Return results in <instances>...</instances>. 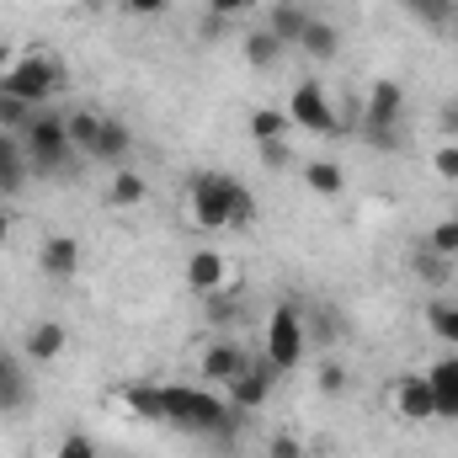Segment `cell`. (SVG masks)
<instances>
[{
  "label": "cell",
  "instance_id": "cell-1",
  "mask_svg": "<svg viewBox=\"0 0 458 458\" xmlns=\"http://www.w3.org/2000/svg\"><path fill=\"white\" fill-rule=\"evenodd\" d=\"M187 219L203 234H225V229H245L256 219V198L240 176L229 171H198L187 182Z\"/></svg>",
  "mask_w": 458,
  "mask_h": 458
},
{
  "label": "cell",
  "instance_id": "cell-2",
  "mask_svg": "<svg viewBox=\"0 0 458 458\" xmlns=\"http://www.w3.org/2000/svg\"><path fill=\"white\" fill-rule=\"evenodd\" d=\"M160 405H165V427L192 432V437H225L234 432V405L225 389L208 384H160Z\"/></svg>",
  "mask_w": 458,
  "mask_h": 458
},
{
  "label": "cell",
  "instance_id": "cell-3",
  "mask_svg": "<svg viewBox=\"0 0 458 458\" xmlns=\"http://www.w3.org/2000/svg\"><path fill=\"white\" fill-rule=\"evenodd\" d=\"M357 133L368 149L378 155H394L400 149V133H405V86L378 75L368 91H362V107H357Z\"/></svg>",
  "mask_w": 458,
  "mask_h": 458
},
{
  "label": "cell",
  "instance_id": "cell-4",
  "mask_svg": "<svg viewBox=\"0 0 458 458\" xmlns=\"http://www.w3.org/2000/svg\"><path fill=\"white\" fill-rule=\"evenodd\" d=\"M64 86H70V70H64V59H59V54H21V59L0 75V91H11V97H16V102H27V107L54 102Z\"/></svg>",
  "mask_w": 458,
  "mask_h": 458
},
{
  "label": "cell",
  "instance_id": "cell-5",
  "mask_svg": "<svg viewBox=\"0 0 458 458\" xmlns=\"http://www.w3.org/2000/svg\"><path fill=\"white\" fill-rule=\"evenodd\" d=\"M21 149H27V160H32V171H38V176L64 171V165H70V155H75L70 128H64V113L38 107V113H32V123L21 128Z\"/></svg>",
  "mask_w": 458,
  "mask_h": 458
},
{
  "label": "cell",
  "instance_id": "cell-6",
  "mask_svg": "<svg viewBox=\"0 0 458 458\" xmlns=\"http://www.w3.org/2000/svg\"><path fill=\"white\" fill-rule=\"evenodd\" d=\"M261 357H267L277 373L304 368V357H310V326H304V310H299V304H277V310H272Z\"/></svg>",
  "mask_w": 458,
  "mask_h": 458
},
{
  "label": "cell",
  "instance_id": "cell-7",
  "mask_svg": "<svg viewBox=\"0 0 458 458\" xmlns=\"http://www.w3.org/2000/svg\"><path fill=\"white\" fill-rule=\"evenodd\" d=\"M288 123L293 128H304V133H336V107H331V91H326V81L320 75H304L293 91H288Z\"/></svg>",
  "mask_w": 458,
  "mask_h": 458
},
{
  "label": "cell",
  "instance_id": "cell-8",
  "mask_svg": "<svg viewBox=\"0 0 458 458\" xmlns=\"http://www.w3.org/2000/svg\"><path fill=\"white\" fill-rule=\"evenodd\" d=\"M277 378H283V373H277L267 357H256V362H250V368H245L234 384H225V400L234 405V416H250V411H261V405L272 400V384H277Z\"/></svg>",
  "mask_w": 458,
  "mask_h": 458
},
{
  "label": "cell",
  "instance_id": "cell-9",
  "mask_svg": "<svg viewBox=\"0 0 458 458\" xmlns=\"http://www.w3.org/2000/svg\"><path fill=\"white\" fill-rule=\"evenodd\" d=\"M389 405L400 421H437V400H432V378L427 373H400L389 384Z\"/></svg>",
  "mask_w": 458,
  "mask_h": 458
},
{
  "label": "cell",
  "instance_id": "cell-10",
  "mask_svg": "<svg viewBox=\"0 0 458 458\" xmlns=\"http://www.w3.org/2000/svg\"><path fill=\"white\" fill-rule=\"evenodd\" d=\"M187 288L192 293H225L229 283H234V267H229V256L225 250H214V245H198V250H187Z\"/></svg>",
  "mask_w": 458,
  "mask_h": 458
},
{
  "label": "cell",
  "instance_id": "cell-11",
  "mask_svg": "<svg viewBox=\"0 0 458 458\" xmlns=\"http://www.w3.org/2000/svg\"><path fill=\"white\" fill-rule=\"evenodd\" d=\"M256 357L245 352V346L234 342V336H214V342L203 346V357H198V368H203V378L214 384V389H225V384H234L245 368H250Z\"/></svg>",
  "mask_w": 458,
  "mask_h": 458
},
{
  "label": "cell",
  "instance_id": "cell-12",
  "mask_svg": "<svg viewBox=\"0 0 458 458\" xmlns=\"http://www.w3.org/2000/svg\"><path fill=\"white\" fill-rule=\"evenodd\" d=\"M32 362L16 357L11 346H0V416H21L32 405Z\"/></svg>",
  "mask_w": 458,
  "mask_h": 458
},
{
  "label": "cell",
  "instance_id": "cell-13",
  "mask_svg": "<svg viewBox=\"0 0 458 458\" xmlns=\"http://www.w3.org/2000/svg\"><path fill=\"white\" fill-rule=\"evenodd\" d=\"M38 272H43L48 283L81 277V240H75V234H48V240L38 245Z\"/></svg>",
  "mask_w": 458,
  "mask_h": 458
},
{
  "label": "cell",
  "instance_id": "cell-14",
  "mask_svg": "<svg viewBox=\"0 0 458 458\" xmlns=\"http://www.w3.org/2000/svg\"><path fill=\"white\" fill-rule=\"evenodd\" d=\"M64 352H70V331H64L59 320H38V326L27 331V342H21V357H27L32 368H54Z\"/></svg>",
  "mask_w": 458,
  "mask_h": 458
},
{
  "label": "cell",
  "instance_id": "cell-15",
  "mask_svg": "<svg viewBox=\"0 0 458 458\" xmlns=\"http://www.w3.org/2000/svg\"><path fill=\"white\" fill-rule=\"evenodd\" d=\"M310 16H315V11H310L304 0H272V11H267V21H261V27H267L283 48H299V38H304Z\"/></svg>",
  "mask_w": 458,
  "mask_h": 458
},
{
  "label": "cell",
  "instance_id": "cell-16",
  "mask_svg": "<svg viewBox=\"0 0 458 458\" xmlns=\"http://www.w3.org/2000/svg\"><path fill=\"white\" fill-rule=\"evenodd\" d=\"M27 176H32V160H27V149H21V133H5V128H0V203L16 198V192L27 187Z\"/></svg>",
  "mask_w": 458,
  "mask_h": 458
},
{
  "label": "cell",
  "instance_id": "cell-17",
  "mask_svg": "<svg viewBox=\"0 0 458 458\" xmlns=\"http://www.w3.org/2000/svg\"><path fill=\"white\" fill-rule=\"evenodd\" d=\"M432 378V400H437V421H458V357H437L427 368Z\"/></svg>",
  "mask_w": 458,
  "mask_h": 458
},
{
  "label": "cell",
  "instance_id": "cell-18",
  "mask_svg": "<svg viewBox=\"0 0 458 458\" xmlns=\"http://www.w3.org/2000/svg\"><path fill=\"white\" fill-rule=\"evenodd\" d=\"M128 155H133V128H128L123 117H102V133H97L91 160H102V165H123Z\"/></svg>",
  "mask_w": 458,
  "mask_h": 458
},
{
  "label": "cell",
  "instance_id": "cell-19",
  "mask_svg": "<svg viewBox=\"0 0 458 458\" xmlns=\"http://www.w3.org/2000/svg\"><path fill=\"white\" fill-rule=\"evenodd\" d=\"M299 54H310V59H336V54H342V27L315 11L310 27H304V38H299Z\"/></svg>",
  "mask_w": 458,
  "mask_h": 458
},
{
  "label": "cell",
  "instance_id": "cell-20",
  "mask_svg": "<svg viewBox=\"0 0 458 458\" xmlns=\"http://www.w3.org/2000/svg\"><path fill=\"white\" fill-rule=\"evenodd\" d=\"M283 54H288V48H283V43H277V38H272L267 27H256V32H245V43H240V59H245V64H250L256 75H267V70H277V64H283Z\"/></svg>",
  "mask_w": 458,
  "mask_h": 458
},
{
  "label": "cell",
  "instance_id": "cell-21",
  "mask_svg": "<svg viewBox=\"0 0 458 458\" xmlns=\"http://www.w3.org/2000/svg\"><path fill=\"white\" fill-rule=\"evenodd\" d=\"M400 11H405L416 27H427V32H448L458 0H400Z\"/></svg>",
  "mask_w": 458,
  "mask_h": 458
},
{
  "label": "cell",
  "instance_id": "cell-22",
  "mask_svg": "<svg viewBox=\"0 0 458 458\" xmlns=\"http://www.w3.org/2000/svg\"><path fill=\"white\" fill-rule=\"evenodd\" d=\"M304 187H310L315 198H342V192H346V171L336 165V160H326V155H320V160H310V165H304Z\"/></svg>",
  "mask_w": 458,
  "mask_h": 458
},
{
  "label": "cell",
  "instance_id": "cell-23",
  "mask_svg": "<svg viewBox=\"0 0 458 458\" xmlns=\"http://www.w3.org/2000/svg\"><path fill=\"white\" fill-rule=\"evenodd\" d=\"M107 203L113 208H144L149 203V176L144 171H117L113 187H107Z\"/></svg>",
  "mask_w": 458,
  "mask_h": 458
},
{
  "label": "cell",
  "instance_id": "cell-24",
  "mask_svg": "<svg viewBox=\"0 0 458 458\" xmlns=\"http://www.w3.org/2000/svg\"><path fill=\"white\" fill-rule=\"evenodd\" d=\"M427 331H432V342H443V346H454L458 352V299H432L427 304Z\"/></svg>",
  "mask_w": 458,
  "mask_h": 458
},
{
  "label": "cell",
  "instance_id": "cell-25",
  "mask_svg": "<svg viewBox=\"0 0 458 458\" xmlns=\"http://www.w3.org/2000/svg\"><path fill=\"white\" fill-rule=\"evenodd\" d=\"M123 405L133 421H165V405H160V384H128L123 389Z\"/></svg>",
  "mask_w": 458,
  "mask_h": 458
},
{
  "label": "cell",
  "instance_id": "cell-26",
  "mask_svg": "<svg viewBox=\"0 0 458 458\" xmlns=\"http://www.w3.org/2000/svg\"><path fill=\"white\" fill-rule=\"evenodd\" d=\"M64 128H70V144H75V155H86V160H91V149H97V133H102V113H91V107H75V113H64Z\"/></svg>",
  "mask_w": 458,
  "mask_h": 458
},
{
  "label": "cell",
  "instance_id": "cell-27",
  "mask_svg": "<svg viewBox=\"0 0 458 458\" xmlns=\"http://www.w3.org/2000/svg\"><path fill=\"white\" fill-rule=\"evenodd\" d=\"M288 113H277V107H256L250 113V139L256 144H277V139H288Z\"/></svg>",
  "mask_w": 458,
  "mask_h": 458
},
{
  "label": "cell",
  "instance_id": "cell-28",
  "mask_svg": "<svg viewBox=\"0 0 458 458\" xmlns=\"http://www.w3.org/2000/svg\"><path fill=\"white\" fill-rule=\"evenodd\" d=\"M315 389H320L326 400H342L346 394V368L336 357H315Z\"/></svg>",
  "mask_w": 458,
  "mask_h": 458
},
{
  "label": "cell",
  "instance_id": "cell-29",
  "mask_svg": "<svg viewBox=\"0 0 458 458\" xmlns=\"http://www.w3.org/2000/svg\"><path fill=\"white\" fill-rule=\"evenodd\" d=\"M416 277H421L427 288H448V277H454V261L421 245V256H416Z\"/></svg>",
  "mask_w": 458,
  "mask_h": 458
},
{
  "label": "cell",
  "instance_id": "cell-30",
  "mask_svg": "<svg viewBox=\"0 0 458 458\" xmlns=\"http://www.w3.org/2000/svg\"><path fill=\"white\" fill-rule=\"evenodd\" d=\"M427 250H437V256H448V261H458V219H454V214L432 225V234H427Z\"/></svg>",
  "mask_w": 458,
  "mask_h": 458
},
{
  "label": "cell",
  "instance_id": "cell-31",
  "mask_svg": "<svg viewBox=\"0 0 458 458\" xmlns=\"http://www.w3.org/2000/svg\"><path fill=\"white\" fill-rule=\"evenodd\" d=\"M32 113H38V107H27V102H16L11 91H0V128H5V133H21V128L32 123Z\"/></svg>",
  "mask_w": 458,
  "mask_h": 458
},
{
  "label": "cell",
  "instance_id": "cell-32",
  "mask_svg": "<svg viewBox=\"0 0 458 458\" xmlns=\"http://www.w3.org/2000/svg\"><path fill=\"white\" fill-rule=\"evenodd\" d=\"M304 326H310V342H315V336H320V342H336V336H342V315H336L331 304H320L315 320H304Z\"/></svg>",
  "mask_w": 458,
  "mask_h": 458
},
{
  "label": "cell",
  "instance_id": "cell-33",
  "mask_svg": "<svg viewBox=\"0 0 458 458\" xmlns=\"http://www.w3.org/2000/svg\"><path fill=\"white\" fill-rule=\"evenodd\" d=\"M432 171H437L443 182H458V144L454 139H443V144L432 149Z\"/></svg>",
  "mask_w": 458,
  "mask_h": 458
},
{
  "label": "cell",
  "instance_id": "cell-34",
  "mask_svg": "<svg viewBox=\"0 0 458 458\" xmlns=\"http://www.w3.org/2000/svg\"><path fill=\"white\" fill-rule=\"evenodd\" d=\"M54 458H102V448H97V437H86V432H70L64 443H59V454Z\"/></svg>",
  "mask_w": 458,
  "mask_h": 458
},
{
  "label": "cell",
  "instance_id": "cell-35",
  "mask_svg": "<svg viewBox=\"0 0 458 458\" xmlns=\"http://www.w3.org/2000/svg\"><path fill=\"white\" fill-rule=\"evenodd\" d=\"M256 155H261V165H267V171H288V160H293L288 139H277V144H256Z\"/></svg>",
  "mask_w": 458,
  "mask_h": 458
},
{
  "label": "cell",
  "instance_id": "cell-36",
  "mask_svg": "<svg viewBox=\"0 0 458 458\" xmlns=\"http://www.w3.org/2000/svg\"><path fill=\"white\" fill-rule=\"evenodd\" d=\"M267 458H304V443L293 432H272L267 437Z\"/></svg>",
  "mask_w": 458,
  "mask_h": 458
},
{
  "label": "cell",
  "instance_id": "cell-37",
  "mask_svg": "<svg viewBox=\"0 0 458 458\" xmlns=\"http://www.w3.org/2000/svg\"><path fill=\"white\" fill-rule=\"evenodd\" d=\"M123 5H128V16H149V21L171 11V0H123Z\"/></svg>",
  "mask_w": 458,
  "mask_h": 458
},
{
  "label": "cell",
  "instance_id": "cell-38",
  "mask_svg": "<svg viewBox=\"0 0 458 458\" xmlns=\"http://www.w3.org/2000/svg\"><path fill=\"white\" fill-rule=\"evenodd\" d=\"M208 320H214V326H229V320H234V304H229L225 293H208Z\"/></svg>",
  "mask_w": 458,
  "mask_h": 458
},
{
  "label": "cell",
  "instance_id": "cell-39",
  "mask_svg": "<svg viewBox=\"0 0 458 458\" xmlns=\"http://www.w3.org/2000/svg\"><path fill=\"white\" fill-rule=\"evenodd\" d=\"M437 128H443V139H454V144H458V97H454V102H443V113H437Z\"/></svg>",
  "mask_w": 458,
  "mask_h": 458
},
{
  "label": "cell",
  "instance_id": "cell-40",
  "mask_svg": "<svg viewBox=\"0 0 458 458\" xmlns=\"http://www.w3.org/2000/svg\"><path fill=\"white\" fill-rule=\"evenodd\" d=\"M256 0H208V16H245Z\"/></svg>",
  "mask_w": 458,
  "mask_h": 458
},
{
  "label": "cell",
  "instance_id": "cell-41",
  "mask_svg": "<svg viewBox=\"0 0 458 458\" xmlns=\"http://www.w3.org/2000/svg\"><path fill=\"white\" fill-rule=\"evenodd\" d=\"M11 229H16V214H11V208H5V203H0V245H5V240H11Z\"/></svg>",
  "mask_w": 458,
  "mask_h": 458
},
{
  "label": "cell",
  "instance_id": "cell-42",
  "mask_svg": "<svg viewBox=\"0 0 458 458\" xmlns=\"http://www.w3.org/2000/svg\"><path fill=\"white\" fill-rule=\"evenodd\" d=\"M448 38H454V43H458V11H454V21H448Z\"/></svg>",
  "mask_w": 458,
  "mask_h": 458
},
{
  "label": "cell",
  "instance_id": "cell-43",
  "mask_svg": "<svg viewBox=\"0 0 458 458\" xmlns=\"http://www.w3.org/2000/svg\"><path fill=\"white\" fill-rule=\"evenodd\" d=\"M454 219H458V208H454Z\"/></svg>",
  "mask_w": 458,
  "mask_h": 458
}]
</instances>
